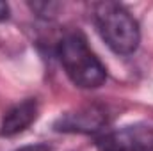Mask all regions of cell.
<instances>
[{"label":"cell","instance_id":"cell-1","mask_svg":"<svg viewBox=\"0 0 153 151\" xmlns=\"http://www.w3.org/2000/svg\"><path fill=\"white\" fill-rule=\"evenodd\" d=\"M94 23L102 39L117 55H130L137 50L141 32L135 18L117 2L94 4Z\"/></svg>","mask_w":153,"mask_h":151},{"label":"cell","instance_id":"cell-2","mask_svg":"<svg viewBox=\"0 0 153 151\" xmlns=\"http://www.w3.org/2000/svg\"><path fill=\"white\" fill-rule=\"evenodd\" d=\"M59 59L70 80L82 89H96L107 78L105 66L80 34H68L61 41Z\"/></svg>","mask_w":153,"mask_h":151},{"label":"cell","instance_id":"cell-3","mask_svg":"<svg viewBox=\"0 0 153 151\" xmlns=\"http://www.w3.org/2000/svg\"><path fill=\"white\" fill-rule=\"evenodd\" d=\"M153 144V130L144 124L123 126L102 135L96 142L100 151H146Z\"/></svg>","mask_w":153,"mask_h":151},{"label":"cell","instance_id":"cell-4","mask_svg":"<svg viewBox=\"0 0 153 151\" xmlns=\"http://www.w3.org/2000/svg\"><path fill=\"white\" fill-rule=\"evenodd\" d=\"M107 124V114L100 107H82L62 114L55 121V130L64 133H96Z\"/></svg>","mask_w":153,"mask_h":151},{"label":"cell","instance_id":"cell-5","mask_svg":"<svg viewBox=\"0 0 153 151\" xmlns=\"http://www.w3.org/2000/svg\"><path fill=\"white\" fill-rule=\"evenodd\" d=\"M38 117V103L36 100L29 98L16 105H13L4 114L0 123V135L2 137H13L22 132H25Z\"/></svg>","mask_w":153,"mask_h":151},{"label":"cell","instance_id":"cell-6","mask_svg":"<svg viewBox=\"0 0 153 151\" xmlns=\"http://www.w3.org/2000/svg\"><path fill=\"white\" fill-rule=\"evenodd\" d=\"M16 151H52V150L46 144H30V146H23V148H20Z\"/></svg>","mask_w":153,"mask_h":151},{"label":"cell","instance_id":"cell-7","mask_svg":"<svg viewBox=\"0 0 153 151\" xmlns=\"http://www.w3.org/2000/svg\"><path fill=\"white\" fill-rule=\"evenodd\" d=\"M7 16H9V5L0 0V21L2 20H7Z\"/></svg>","mask_w":153,"mask_h":151},{"label":"cell","instance_id":"cell-8","mask_svg":"<svg viewBox=\"0 0 153 151\" xmlns=\"http://www.w3.org/2000/svg\"><path fill=\"white\" fill-rule=\"evenodd\" d=\"M146 151H153V144H152V146H150V148H148Z\"/></svg>","mask_w":153,"mask_h":151}]
</instances>
